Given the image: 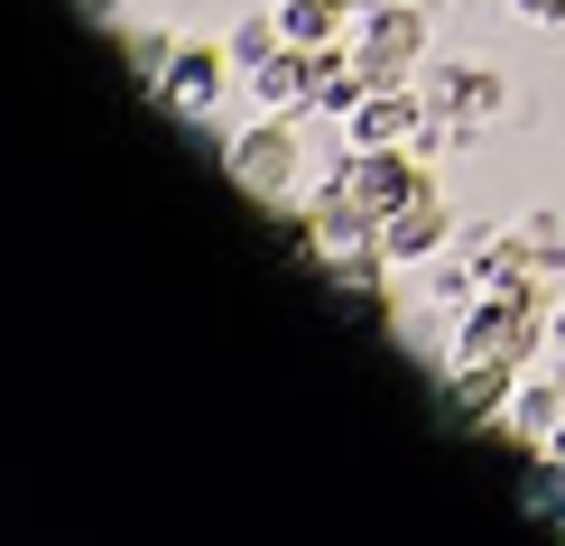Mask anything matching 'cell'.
<instances>
[{"instance_id": "obj_5", "label": "cell", "mask_w": 565, "mask_h": 546, "mask_svg": "<svg viewBox=\"0 0 565 546\" xmlns=\"http://www.w3.org/2000/svg\"><path fill=\"white\" fill-rule=\"evenodd\" d=\"M371 56H390L381 75H398V56H417V19H390V29L371 38Z\"/></svg>"}, {"instance_id": "obj_7", "label": "cell", "mask_w": 565, "mask_h": 546, "mask_svg": "<svg viewBox=\"0 0 565 546\" xmlns=\"http://www.w3.org/2000/svg\"><path fill=\"white\" fill-rule=\"evenodd\" d=\"M510 10H520L529 29H556V19H565V0H510Z\"/></svg>"}, {"instance_id": "obj_6", "label": "cell", "mask_w": 565, "mask_h": 546, "mask_svg": "<svg viewBox=\"0 0 565 546\" xmlns=\"http://www.w3.org/2000/svg\"><path fill=\"white\" fill-rule=\"evenodd\" d=\"M510 426H529V436H537V445H547V436H556V398H547V389H537V398H529V408H510Z\"/></svg>"}, {"instance_id": "obj_4", "label": "cell", "mask_w": 565, "mask_h": 546, "mask_svg": "<svg viewBox=\"0 0 565 546\" xmlns=\"http://www.w3.org/2000/svg\"><path fill=\"white\" fill-rule=\"evenodd\" d=\"M529 518H547V528L565 518V463H556V472H537V482H529Z\"/></svg>"}, {"instance_id": "obj_1", "label": "cell", "mask_w": 565, "mask_h": 546, "mask_svg": "<svg viewBox=\"0 0 565 546\" xmlns=\"http://www.w3.org/2000/svg\"><path fill=\"white\" fill-rule=\"evenodd\" d=\"M436 232H445V213H436V204H398V223H390V259L436 250Z\"/></svg>"}, {"instance_id": "obj_3", "label": "cell", "mask_w": 565, "mask_h": 546, "mask_svg": "<svg viewBox=\"0 0 565 546\" xmlns=\"http://www.w3.org/2000/svg\"><path fill=\"white\" fill-rule=\"evenodd\" d=\"M297 93H306V75H297V56H278V65H260V103H269V111H288Z\"/></svg>"}, {"instance_id": "obj_8", "label": "cell", "mask_w": 565, "mask_h": 546, "mask_svg": "<svg viewBox=\"0 0 565 546\" xmlns=\"http://www.w3.org/2000/svg\"><path fill=\"white\" fill-rule=\"evenodd\" d=\"M556 537H565V518H556Z\"/></svg>"}, {"instance_id": "obj_2", "label": "cell", "mask_w": 565, "mask_h": 546, "mask_svg": "<svg viewBox=\"0 0 565 546\" xmlns=\"http://www.w3.org/2000/svg\"><path fill=\"white\" fill-rule=\"evenodd\" d=\"M185 65V75H168V103L177 111H204V103H214V56H177Z\"/></svg>"}]
</instances>
